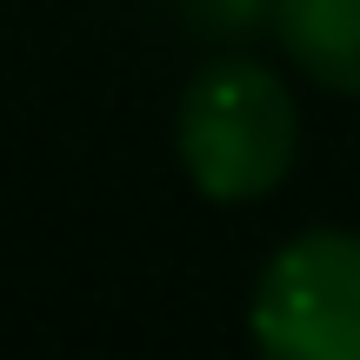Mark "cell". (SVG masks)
Returning <instances> with one entry per match:
<instances>
[{"label":"cell","instance_id":"6da1fadb","mask_svg":"<svg viewBox=\"0 0 360 360\" xmlns=\"http://www.w3.org/2000/svg\"><path fill=\"white\" fill-rule=\"evenodd\" d=\"M300 114L260 60H207L180 94V167L207 200H254L294 167Z\"/></svg>","mask_w":360,"mask_h":360},{"label":"cell","instance_id":"7a4b0ae2","mask_svg":"<svg viewBox=\"0 0 360 360\" xmlns=\"http://www.w3.org/2000/svg\"><path fill=\"white\" fill-rule=\"evenodd\" d=\"M254 340L281 360H360V233L321 227L274 254L254 294Z\"/></svg>","mask_w":360,"mask_h":360},{"label":"cell","instance_id":"3957f363","mask_svg":"<svg viewBox=\"0 0 360 360\" xmlns=\"http://www.w3.org/2000/svg\"><path fill=\"white\" fill-rule=\"evenodd\" d=\"M274 27L300 74L360 101V0H274Z\"/></svg>","mask_w":360,"mask_h":360}]
</instances>
